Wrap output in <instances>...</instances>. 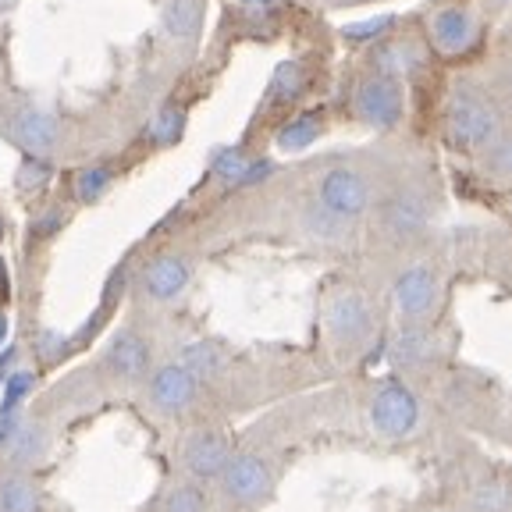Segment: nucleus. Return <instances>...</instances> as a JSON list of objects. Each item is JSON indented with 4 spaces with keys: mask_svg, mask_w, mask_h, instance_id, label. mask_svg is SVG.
I'll use <instances>...</instances> for the list:
<instances>
[{
    "mask_svg": "<svg viewBox=\"0 0 512 512\" xmlns=\"http://www.w3.org/2000/svg\"><path fill=\"white\" fill-rule=\"evenodd\" d=\"M445 132L459 150H488L502 136V114L480 86L459 82L448 96Z\"/></svg>",
    "mask_w": 512,
    "mask_h": 512,
    "instance_id": "nucleus-1",
    "label": "nucleus"
},
{
    "mask_svg": "<svg viewBox=\"0 0 512 512\" xmlns=\"http://www.w3.org/2000/svg\"><path fill=\"white\" fill-rule=\"evenodd\" d=\"M370 427H374L381 438L388 441H402L409 434H416L420 427V402H416L413 388L399 377H384V381L374 384L370 392Z\"/></svg>",
    "mask_w": 512,
    "mask_h": 512,
    "instance_id": "nucleus-2",
    "label": "nucleus"
},
{
    "mask_svg": "<svg viewBox=\"0 0 512 512\" xmlns=\"http://www.w3.org/2000/svg\"><path fill=\"white\" fill-rule=\"evenodd\" d=\"M324 328L338 349H363L377 338V313L356 288H338L324 306Z\"/></svg>",
    "mask_w": 512,
    "mask_h": 512,
    "instance_id": "nucleus-3",
    "label": "nucleus"
},
{
    "mask_svg": "<svg viewBox=\"0 0 512 512\" xmlns=\"http://www.w3.org/2000/svg\"><path fill=\"white\" fill-rule=\"evenodd\" d=\"M317 203L352 224L360 221L363 214H370V207H374V185H370V178L360 168L338 164V168H328L320 175Z\"/></svg>",
    "mask_w": 512,
    "mask_h": 512,
    "instance_id": "nucleus-4",
    "label": "nucleus"
},
{
    "mask_svg": "<svg viewBox=\"0 0 512 512\" xmlns=\"http://www.w3.org/2000/svg\"><path fill=\"white\" fill-rule=\"evenodd\" d=\"M352 111L367 128L377 132H392L399 128L402 114H406V89L399 79H388V75H367V79L356 82V93H352Z\"/></svg>",
    "mask_w": 512,
    "mask_h": 512,
    "instance_id": "nucleus-5",
    "label": "nucleus"
},
{
    "mask_svg": "<svg viewBox=\"0 0 512 512\" xmlns=\"http://www.w3.org/2000/svg\"><path fill=\"white\" fill-rule=\"evenodd\" d=\"M392 303L402 324H427L438 313L441 303V281L431 264H409L399 271L392 285Z\"/></svg>",
    "mask_w": 512,
    "mask_h": 512,
    "instance_id": "nucleus-6",
    "label": "nucleus"
},
{
    "mask_svg": "<svg viewBox=\"0 0 512 512\" xmlns=\"http://www.w3.org/2000/svg\"><path fill=\"white\" fill-rule=\"evenodd\" d=\"M434 217V203L424 189L406 185L395 196H388V203L381 207V228L395 239H413L431 224Z\"/></svg>",
    "mask_w": 512,
    "mask_h": 512,
    "instance_id": "nucleus-7",
    "label": "nucleus"
},
{
    "mask_svg": "<svg viewBox=\"0 0 512 512\" xmlns=\"http://www.w3.org/2000/svg\"><path fill=\"white\" fill-rule=\"evenodd\" d=\"M221 484H224V495L232 498V502L256 505L271 495L274 473L267 466V459L253 456V452H239V456H232L228 470L221 473Z\"/></svg>",
    "mask_w": 512,
    "mask_h": 512,
    "instance_id": "nucleus-8",
    "label": "nucleus"
},
{
    "mask_svg": "<svg viewBox=\"0 0 512 512\" xmlns=\"http://www.w3.org/2000/svg\"><path fill=\"white\" fill-rule=\"evenodd\" d=\"M427 36L441 57H459L480 40V22L466 8H438L427 22Z\"/></svg>",
    "mask_w": 512,
    "mask_h": 512,
    "instance_id": "nucleus-9",
    "label": "nucleus"
},
{
    "mask_svg": "<svg viewBox=\"0 0 512 512\" xmlns=\"http://www.w3.org/2000/svg\"><path fill=\"white\" fill-rule=\"evenodd\" d=\"M182 463L196 480H214L228 470L232 452H228V441H224L217 431H196L189 441H185Z\"/></svg>",
    "mask_w": 512,
    "mask_h": 512,
    "instance_id": "nucleus-10",
    "label": "nucleus"
},
{
    "mask_svg": "<svg viewBox=\"0 0 512 512\" xmlns=\"http://www.w3.org/2000/svg\"><path fill=\"white\" fill-rule=\"evenodd\" d=\"M196 388H200V381L182 363H168L150 377V402L164 413H182L196 399Z\"/></svg>",
    "mask_w": 512,
    "mask_h": 512,
    "instance_id": "nucleus-11",
    "label": "nucleus"
},
{
    "mask_svg": "<svg viewBox=\"0 0 512 512\" xmlns=\"http://www.w3.org/2000/svg\"><path fill=\"white\" fill-rule=\"evenodd\" d=\"M189 278H192V271L182 256H157L143 271V288H146V296L157 299V303H171V299L185 292Z\"/></svg>",
    "mask_w": 512,
    "mask_h": 512,
    "instance_id": "nucleus-12",
    "label": "nucleus"
},
{
    "mask_svg": "<svg viewBox=\"0 0 512 512\" xmlns=\"http://www.w3.org/2000/svg\"><path fill=\"white\" fill-rule=\"evenodd\" d=\"M395 367H431L438 360V342L434 335L427 331V324H406L399 335L392 338V349H388Z\"/></svg>",
    "mask_w": 512,
    "mask_h": 512,
    "instance_id": "nucleus-13",
    "label": "nucleus"
},
{
    "mask_svg": "<svg viewBox=\"0 0 512 512\" xmlns=\"http://www.w3.org/2000/svg\"><path fill=\"white\" fill-rule=\"evenodd\" d=\"M107 363L118 377L125 381H136L150 370V345H146L143 335L136 331H118L107 345Z\"/></svg>",
    "mask_w": 512,
    "mask_h": 512,
    "instance_id": "nucleus-14",
    "label": "nucleus"
},
{
    "mask_svg": "<svg viewBox=\"0 0 512 512\" xmlns=\"http://www.w3.org/2000/svg\"><path fill=\"white\" fill-rule=\"evenodd\" d=\"M11 132L15 139L32 153V157H40V153H50L57 143V121L50 118L47 111H36V107H25V111L15 114L11 121Z\"/></svg>",
    "mask_w": 512,
    "mask_h": 512,
    "instance_id": "nucleus-15",
    "label": "nucleus"
},
{
    "mask_svg": "<svg viewBox=\"0 0 512 512\" xmlns=\"http://www.w3.org/2000/svg\"><path fill=\"white\" fill-rule=\"evenodd\" d=\"M370 64H374L377 75H388V79L402 82L406 75H413L424 64V54H420V47L413 40H384L374 47Z\"/></svg>",
    "mask_w": 512,
    "mask_h": 512,
    "instance_id": "nucleus-16",
    "label": "nucleus"
},
{
    "mask_svg": "<svg viewBox=\"0 0 512 512\" xmlns=\"http://www.w3.org/2000/svg\"><path fill=\"white\" fill-rule=\"evenodd\" d=\"M164 36L175 43H192L203 29V4L200 0H168L160 11Z\"/></svg>",
    "mask_w": 512,
    "mask_h": 512,
    "instance_id": "nucleus-17",
    "label": "nucleus"
},
{
    "mask_svg": "<svg viewBox=\"0 0 512 512\" xmlns=\"http://www.w3.org/2000/svg\"><path fill=\"white\" fill-rule=\"evenodd\" d=\"M182 363L185 370H189L196 381H210V377H217L224 370V349L221 345H214V342H192V345H185L182 349Z\"/></svg>",
    "mask_w": 512,
    "mask_h": 512,
    "instance_id": "nucleus-18",
    "label": "nucleus"
},
{
    "mask_svg": "<svg viewBox=\"0 0 512 512\" xmlns=\"http://www.w3.org/2000/svg\"><path fill=\"white\" fill-rule=\"evenodd\" d=\"M320 132H324V121H320V114H299V118H292L278 132V150L299 153V150H306V146L317 143Z\"/></svg>",
    "mask_w": 512,
    "mask_h": 512,
    "instance_id": "nucleus-19",
    "label": "nucleus"
},
{
    "mask_svg": "<svg viewBox=\"0 0 512 512\" xmlns=\"http://www.w3.org/2000/svg\"><path fill=\"white\" fill-rule=\"evenodd\" d=\"M303 228H306V235H313L317 242H342L345 235H349V221H342V217L331 214V210L320 207V203L303 210Z\"/></svg>",
    "mask_w": 512,
    "mask_h": 512,
    "instance_id": "nucleus-20",
    "label": "nucleus"
},
{
    "mask_svg": "<svg viewBox=\"0 0 512 512\" xmlns=\"http://www.w3.org/2000/svg\"><path fill=\"white\" fill-rule=\"evenodd\" d=\"M303 89H306V72H303V64H299L296 57H288V61H281L278 68H274V75H271V100L285 104V100H296Z\"/></svg>",
    "mask_w": 512,
    "mask_h": 512,
    "instance_id": "nucleus-21",
    "label": "nucleus"
},
{
    "mask_svg": "<svg viewBox=\"0 0 512 512\" xmlns=\"http://www.w3.org/2000/svg\"><path fill=\"white\" fill-rule=\"evenodd\" d=\"M470 512H512V491L502 480H484L470 491Z\"/></svg>",
    "mask_w": 512,
    "mask_h": 512,
    "instance_id": "nucleus-22",
    "label": "nucleus"
},
{
    "mask_svg": "<svg viewBox=\"0 0 512 512\" xmlns=\"http://www.w3.org/2000/svg\"><path fill=\"white\" fill-rule=\"evenodd\" d=\"M182 128H185L182 107H164V111H157V118L150 121V139L157 146H171L182 139Z\"/></svg>",
    "mask_w": 512,
    "mask_h": 512,
    "instance_id": "nucleus-23",
    "label": "nucleus"
},
{
    "mask_svg": "<svg viewBox=\"0 0 512 512\" xmlns=\"http://www.w3.org/2000/svg\"><path fill=\"white\" fill-rule=\"evenodd\" d=\"M36 505V491L29 488V480L11 477L0 484V512H32Z\"/></svg>",
    "mask_w": 512,
    "mask_h": 512,
    "instance_id": "nucleus-24",
    "label": "nucleus"
},
{
    "mask_svg": "<svg viewBox=\"0 0 512 512\" xmlns=\"http://www.w3.org/2000/svg\"><path fill=\"white\" fill-rule=\"evenodd\" d=\"M392 29H395V15H374V18H367V22L345 25L342 36L349 43H374V40H381V36H388Z\"/></svg>",
    "mask_w": 512,
    "mask_h": 512,
    "instance_id": "nucleus-25",
    "label": "nucleus"
},
{
    "mask_svg": "<svg viewBox=\"0 0 512 512\" xmlns=\"http://www.w3.org/2000/svg\"><path fill=\"white\" fill-rule=\"evenodd\" d=\"M249 164H253V160H249L246 153L235 150V146H228V150H221L214 157V175L221 178V182H228V185H242Z\"/></svg>",
    "mask_w": 512,
    "mask_h": 512,
    "instance_id": "nucleus-26",
    "label": "nucleus"
},
{
    "mask_svg": "<svg viewBox=\"0 0 512 512\" xmlns=\"http://www.w3.org/2000/svg\"><path fill=\"white\" fill-rule=\"evenodd\" d=\"M107 185H111V168H100V164H96V168H86L75 175V196H79L82 203H93L104 196Z\"/></svg>",
    "mask_w": 512,
    "mask_h": 512,
    "instance_id": "nucleus-27",
    "label": "nucleus"
},
{
    "mask_svg": "<svg viewBox=\"0 0 512 512\" xmlns=\"http://www.w3.org/2000/svg\"><path fill=\"white\" fill-rule=\"evenodd\" d=\"M484 168L495 178H512V132H502V136L484 150Z\"/></svg>",
    "mask_w": 512,
    "mask_h": 512,
    "instance_id": "nucleus-28",
    "label": "nucleus"
},
{
    "mask_svg": "<svg viewBox=\"0 0 512 512\" xmlns=\"http://www.w3.org/2000/svg\"><path fill=\"white\" fill-rule=\"evenodd\" d=\"M43 445H47V431L25 424L22 431H18V438L11 441V456H15L18 463H32V459L43 452Z\"/></svg>",
    "mask_w": 512,
    "mask_h": 512,
    "instance_id": "nucleus-29",
    "label": "nucleus"
},
{
    "mask_svg": "<svg viewBox=\"0 0 512 512\" xmlns=\"http://www.w3.org/2000/svg\"><path fill=\"white\" fill-rule=\"evenodd\" d=\"M207 509V495L196 484H182L164 498V512H203Z\"/></svg>",
    "mask_w": 512,
    "mask_h": 512,
    "instance_id": "nucleus-30",
    "label": "nucleus"
},
{
    "mask_svg": "<svg viewBox=\"0 0 512 512\" xmlns=\"http://www.w3.org/2000/svg\"><path fill=\"white\" fill-rule=\"evenodd\" d=\"M47 178H50V168L47 164H43L40 157H29L22 164V168H18V189H40V185H47Z\"/></svg>",
    "mask_w": 512,
    "mask_h": 512,
    "instance_id": "nucleus-31",
    "label": "nucleus"
},
{
    "mask_svg": "<svg viewBox=\"0 0 512 512\" xmlns=\"http://www.w3.org/2000/svg\"><path fill=\"white\" fill-rule=\"evenodd\" d=\"M29 388H32V374H15L8 384H4V392H8V395H4V416H8L11 409L25 399V392H29Z\"/></svg>",
    "mask_w": 512,
    "mask_h": 512,
    "instance_id": "nucleus-32",
    "label": "nucleus"
},
{
    "mask_svg": "<svg viewBox=\"0 0 512 512\" xmlns=\"http://www.w3.org/2000/svg\"><path fill=\"white\" fill-rule=\"evenodd\" d=\"M242 8H249L253 15H271L274 8H278L281 0H239Z\"/></svg>",
    "mask_w": 512,
    "mask_h": 512,
    "instance_id": "nucleus-33",
    "label": "nucleus"
},
{
    "mask_svg": "<svg viewBox=\"0 0 512 512\" xmlns=\"http://www.w3.org/2000/svg\"><path fill=\"white\" fill-rule=\"evenodd\" d=\"M61 221H64V214H47V217H43V224H36V232H40V235H50Z\"/></svg>",
    "mask_w": 512,
    "mask_h": 512,
    "instance_id": "nucleus-34",
    "label": "nucleus"
},
{
    "mask_svg": "<svg viewBox=\"0 0 512 512\" xmlns=\"http://www.w3.org/2000/svg\"><path fill=\"white\" fill-rule=\"evenodd\" d=\"M0 292H8V264L0 260Z\"/></svg>",
    "mask_w": 512,
    "mask_h": 512,
    "instance_id": "nucleus-35",
    "label": "nucleus"
},
{
    "mask_svg": "<svg viewBox=\"0 0 512 512\" xmlns=\"http://www.w3.org/2000/svg\"><path fill=\"white\" fill-rule=\"evenodd\" d=\"M4 335H8V320H4V313H0V342H4Z\"/></svg>",
    "mask_w": 512,
    "mask_h": 512,
    "instance_id": "nucleus-36",
    "label": "nucleus"
},
{
    "mask_svg": "<svg viewBox=\"0 0 512 512\" xmlns=\"http://www.w3.org/2000/svg\"><path fill=\"white\" fill-rule=\"evenodd\" d=\"M15 4H18V0H0V15H4L8 8H15Z\"/></svg>",
    "mask_w": 512,
    "mask_h": 512,
    "instance_id": "nucleus-37",
    "label": "nucleus"
},
{
    "mask_svg": "<svg viewBox=\"0 0 512 512\" xmlns=\"http://www.w3.org/2000/svg\"><path fill=\"white\" fill-rule=\"evenodd\" d=\"M338 4H360V0H338Z\"/></svg>",
    "mask_w": 512,
    "mask_h": 512,
    "instance_id": "nucleus-38",
    "label": "nucleus"
},
{
    "mask_svg": "<svg viewBox=\"0 0 512 512\" xmlns=\"http://www.w3.org/2000/svg\"><path fill=\"white\" fill-rule=\"evenodd\" d=\"M431 512H448V509H431Z\"/></svg>",
    "mask_w": 512,
    "mask_h": 512,
    "instance_id": "nucleus-39",
    "label": "nucleus"
}]
</instances>
